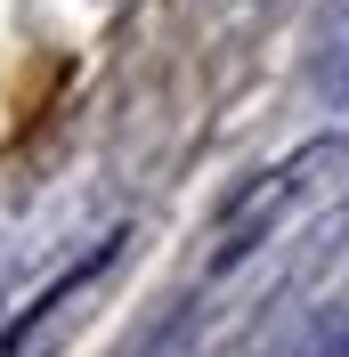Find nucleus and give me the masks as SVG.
Listing matches in <instances>:
<instances>
[{
	"mask_svg": "<svg viewBox=\"0 0 349 357\" xmlns=\"http://www.w3.org/2000/svg\"><path fill=\"white\" fill-rule=\"evenodd\" d=\"M325 357H349V333H341V341H333V349H325Z\"/></svg>",
	"mask_w": 349,
	"mask_h": 357,
	"instance_id": "1",
	"label": "nucleus"
}]
</instances>
